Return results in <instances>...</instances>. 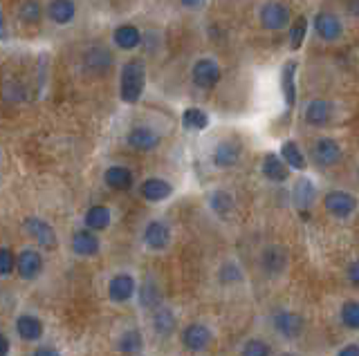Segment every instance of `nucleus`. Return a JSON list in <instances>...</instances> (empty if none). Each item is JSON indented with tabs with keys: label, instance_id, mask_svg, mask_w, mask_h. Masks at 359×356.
Wrapping results in <instances>:
<instances>
[{
	"label": "nucleus",
	"instance_id": "obj_1",
	"mask_svg": "<svg viewBox=\"0 0 359 356\" xmlns=\"http://www.w3.org/2000/svg\"><path fill=\"white\" fill-rule=\"evenodd\" d=\"M146 86V70L142 60H128L119 76V97L124 104H137Z\"/></svg>",
	"mask_w": 359,
	"mask_h": 356
},
{
	"label": "nucleus",
	"instance_id": "obj_16",
	"mask_svg": "<svg viewBox=\"0 0 359 356\" xmlns=\"http://www.w3.org/2000/svg\"><path fill=\"white\" fill-rule=\"evenodd\" d=\"M335 117V106L326 99H312L308 101L303 110V121L312 128H326Z\"/></svg>",
	"mask_w": 359,
	"mask_h": 356
},
{
	"label": "nucleus",
	"instance_id": "obj_29",
	"mask_svg": "<svg viewBox=\"0 0 359 356\" xmlns=\"http://www.w3.org/2000/svg\"><path fill=\"white\" fill-rule=\"evenodd\" d=\"M278 157H281L283 164L290 168V170H305L308 166V161H305V155H303V150L301 146L296 144V141L292 139H287L281 144V152H278Z\"/></svg>",
	"mask_w": 359,
	"mask_h": 356
},
{
	"label": "nucleus",
	"instance_id": "obj_40",
	"mask_svg": "<svg viewBox=\"0 0 359 356\" xmlns=\"http://www.w3.org/2000/svg\"><path fill=\"white\" fill-rule=\"evenodd\" d=\"M346 278H348V282H351L355 289L359 287V262H357V260H351V262H348V267H346Z\"/></svg>",
	"mask_w": 359,
	"mask_h": 356
},
{
	"label": "nucleus",
	"instance_id": "obj_4",
	"mask_svg": "<svg viewBox=\"0 0 359 356\" xmlns=\"http://www.w3.org/2000/svg\"><path fill=\"white\" fill-rule=\"evenodd\" d=\"M321 202H324V209L330 213L335 220H351L357 211V197L351 191H344V188L328 191Z\"/></svg>",
	"mask_w": 359,
	"mask_h": 356
},
{
	"label": "nucleus",
	"instance_id": "obj_7",
	"mask_svg": "<svg viewBox=\"0 0 359 356\" xmlns=\"http://www.w3.org/2000/svg\"><path fill=\"white\" fill-rule=\"evenodd\" d=\"M180 341H182V348L191 354H200L205 350L212 348L214 343V332L205 323H189L186 327L180 334Z\"/></svg>",
	"mask_w": 359,
	"mask_h": 356
},
{
	"label": "nucleus",
	"instance_id": "obj_25",
	"mask_svg": "<svg viewBox=\"0 0 359 356\" xmlns=\"http://www.w3.org/2000/svg\"><path fill=\"white\" fill-rule=\"evenodd\" d=\"M314 32L319 34L321 40H337L339 36H342L344 27H342V20H339L335 14L321 12L314 18Z\"/></svg>",
	"mask_w": 359,
	"mask_h": 356
},
{
	"label": "nucleus",
	"instance_id": "obj_46",
	"mask_svg": "<svg viewBox=\"0 0 359 356\" xmlns=\"http://www.w3.org/2000/svg\"><path fill=\"white\" fill-rule=\"evenodd\" d=\"M278 356H298V354H296V352H281Z\"/></svg>",
	"mask_w": 359,
	"mask_h": 356
},
{
	"label": "nucleus",
	"instance_id": "obj_26",
	"mask_svg": "<svg viewBox=\"0 0 359 356\" xmlns=\"http://www.w3.org/2000/svg\"><path fill=\"white\" fill-rule=\"evenodd\" d=\"M113 65V54L104 47H93L83 54V67L93 74H106Z\"/></svg>",
	"mask_w": 359,
	"mask_h": 356
},
{
	"label": "nucleus",
	"instance_id": "obj_15",
	"mask_svg": "<svg viewBox=\"0 0 359 356\" xmlns=\"http://www.w3.org/2000/svg\"><path fill=\"white\" fill-rule=\"evenodd\" d=\"M70 249L79 258H97L102 253V238L88 229H77L70 236Z\"/></svg>",
	"mask_w": 359,
	"mask_h": 356
},
{
	"label": "nucleus",
	"instance_id": "obj_33",
	"mask_svg": "<svg viewBox=\"0 0 359 356\" xmlns=\"http://www.w3.org/2000/svg\"><path fill=\"white\" fill-rule=\"evenodd\" d=\"M294 76H296V63L294 60H287L283 65V72H281V86H283V97H285L287 108H294V101H296Z\"/></svg>",
	"mask_w": 359,
	"mask_h": 356
},
{
	"label": "nucleus",
	"instance_id": "obj_30",
	"mask_svg": "<svg viewBox=\"0 0 359 356\" xmlns=\"http://www.w3.org/2000/svg\"><path fill=\"white\" fill-rule=\"evenodd\" d=\"M47 16L56 25H67L74 20L77 7L72 0H52V3L47 5Z\"/></svg>",
	"mask_w": 359,
	"mask_h": 356
},
{
	"label": "nucleus",
	"instance_id": "obj_34",
	"mask_svg": "<svg viewBox=\"0 0 359 356\" xmlns=\"http://www.w3.org/2000/svg\"><path fill=\"white\" fill-rule=\"evenodd\" d=\"M182 126L186 130H191V132H202L209 128V115L205 113L202 108H186L184 113H182Z\"/></svg>",
	"mask_w": 359,
	"mask_h": 356
},
{
	"label": "nucleus",
	"instance_id": "obj_37",
	"mask_svg": "<svg viewBox=\"0 0 359 356\" xmlns=\"http://www.w3.org/2000/svg\"><path fill=\"white\" fill-rule=\"evenodd\" d=\"M16 271V253L9 247H0V278H9Z\"/></svg>",
	"mask_w": 359,
	"mask_h": 356
},
{
	"label": "nucleus",
	"instance_id": "obj_2",
	"mask_svg": "<svg viewBox=\"0 0 359 356\" xmlns=\"http://www.w3.org/2000/svg\"><path fill=\"white\" fill-rule=\"evenodd\" d=\"M305 327H308L305 316L294 309H278L272 316V330L283 341H298L305 334Z\"/></svg>",
	"mask_w": 359,
	"mask_h": 356
},
{
	"label": "nucleus",
	"instance_id": "obj_32",
	"mask_svg": "<svg viewBox=\"0 0 359 356\" xmlns=\"http://www.w3.org/2000/svg\"><path fill=\"white\" fill-rule=\"evenodd\" d=\"M113 40L119 49H135L139 43H142V32L135 25H119L113 34Z\"/></svg>",
	"mask_w": 359,
	"mask_h": 356
},
{
	"label": "nucleus",
	"instance_id": "obj_36",
	"mask_svg": "<svg viewBox=\"0 0 359 356\" xmlns=\"http://www.w3.org/2000/svg\"><path fill=\"white\" fill-rule=\"evenodd\" d=\"M241 356H274V350L265 339H247L241 348Z\"/></svg>",
	"mask_w": 359,
	"mask_h": 356
},
{
	"label": "nucleus",
	"instance_id": "obj_11",
	"mask_svg": "<svg viewBox=\"0 0 359 356\" xmlns=\"http://www.w3.org/2000/svg\"><path fill=\"white\" fill-rule=\"evenodd\" d=\"M23 229H25V233L29 236V240L36 242L38 247H43V249H52V247H56V242H58L56 231H54V227L49 225L47 220L38 218V216H29V218L23 222Z\"/></svg>",
	"mask_w": 359,
	"mask_h": 356
},
{
	"label": "nucleus",
	"instance_id": "obj_20",
	"mask_svg": "<svg viewBox=\"0 0 359 356\" xmlns=\"http://www.w3.org/2000/svg\"><path fill=\"white\" fill-rule=\"evenodd\" d=\"M151 327H153V332L157 334V337L168 339L177 330V316H175V312L168 307V305L162 302L159 307H155L151 312Z\"/></svg>",
	"mask_w": 359,
	"mask_h": 356
},
{
	"label": "nucleus",
	"instance_id": "obj_13",
	"mask_svg": "<svg viewBox=\"0 0 359 356\" xmlns=\"http://www.w3.org/2000/svg\"><path fill=\"white\" fill-rule=\"evenodd\" d=\"M43 269H45V258L38 249H23L16 256V271L14 273H18L21 280L32 282L41 276Z\"/></svg>",
	"mask_w": 359,
	"mask_h": 356
},
{
	"label": "nucleus",
	"instance_id": "obj_12",
	"mask_svg": "<svg viewBox=\"0 0 359 356\" xmlns=\"http://www.w3.org/2000/svg\"><path fill=\"white\" fill-rule=\"evenodd\" d=\"M173 184L164 177H146L142 184L137 186L139 200L148 202V204H162L173 195Z\"/></svg>",
	"mask_w": 359,
	"mask_h": 356
},
{
	"label": "nucleus",
	"instance_id": "obj_38",
	"mask_svg": "<svg viewBox=\"0 0 359 356\" xmlns=\"http://www.w3.org/2000/svg\"><path fill=\"white\" fill-rule=\"evenodd\" d=\"M18 14H21L25 23H36V20H41V5L36 0H25L21 9H18Z\"/></svg>",
	"mask_w": 359,
	"mask_h": 356
},
{
	"label": "nucleus",
	"instance_id": "obj_28",
	"mask_svg": "<svg viewBox=\"0 0 359 356\" xmlns=\"http://www.w3.org/2000/svg\"><path fill=\"white\" fill-rule=\"evenodd\" d=\"M135 296L139 298V305H142V309H146V312H153L155 307L162 305V291H159L157 282L153 278H148L142 284H137Z\"/></svg>",
	"mask_w": 359,
	"mask_h": 356
},
{
	"label": "nucleus",
	"instance_id": "obj_22",
	"mask_svg": "<svg viewBox=\"0 0 359 356\" xmlns=\"http://www.w3.org/2000/svg\"><path fill=\"white\" fill-rule=\"evenodd\" d=\"M261 172L267 181H272V184H285L287 179H290V168H287L281 157L274 155V152H267L263 157V164H261Z\"/></svg>",
	"mask_w": 359,
	"mask_h": 356
},
{
	"label": "nucleus",
	"instance_id": "obj_27",
	"mask_svg": "<svg viewBox=\"0 0 359 356\" xmlns=\"http://www.w3.org/2000/svg\"><path fill=\"white\" fill-rule=\"evenodd\" d=\"M117 350H119V354H124V356L142 354V350H144V334L139 332L137 327L124 330L122 334H119V339H117Z\"/></svg>",
	"mask_w": 359,
	"mask_h": 356
},
{
	"label": "nucleus",
	"instance_id": "obj_44",
	"mask_svg": "<svg viewBox=\"0 0 359 356\" xmlns=\"http://www.w3.org/2000/svg\"><path fill=\"white\" fill-rule=\"evenodd\" d=\"M207 0H180V5H184L186 9H200Z\"/></svg>",
	"mask_w": 359,
	"mask_h": 356
},
{
	"label": "nucleus",
	"instance_id": "obj_14",
	"mask_svg": "<svg viewBox=\"0 0 359 356\" xmlns=\"http://www.w3.org/2000/svg\"><path fill=\"white\" fill-rule=\"evenodd\" d=\"M344 157V150H342V144H339L337 139L333 137H319L312 146V161L317 166H337L339 161Z\"/></svg>",
	"mask_w": 359,
	"mask_h": 356
},
{
	"label": "nucleus",
	"instance_id": "obj_19",
	"mask_svg": "<svg viewBox=\"0 0 359 356\" xmlns=\"http://www.w3.org/2000/svg\"><path fill=\"white\" fill-rule=\"evenodd\" d=\"M319 197L317 184L310 177H298L292 184V202L298 211H310Z\"/></svg>",
	"mask_w": 359,
	"mask_h": 356
},
{
	"label": "nucleus",
	"instance_id": "obj_39",
	"mask_svg": "<svg viewBox=\"0 0 359 356\" xmlns=\"http://www.w3.org/2000/svg\"><path fill=\"white\" fill-rule=\"evenodd\" d=\"M305 34H308V23H305V18H298L296 23L290 27V45H292L294 49H298V47H301V43H303Z\"/></svg>",
	"mask_w": 359,
	"mask_h": 356
},
{
	"label": "nucleus",
	"instance_id": "obj_23",
	"mask_svg": "<svg viewBox=\"0 0 359 356\" xmlns=\"http://www.w3.org/2000/svg\"><path fill=\"white\" fill-rule=\"evenodd\" d=\"M113 225V211L104 204H93L83 213V229L99 233Z\"/></svg>",
	"mask_w": 359,
	"mask_h": 356
},
{
	"label": "nucleus",
	"instance_id": "obj_45",
	"mask_svg": "<svg viewBox=\"0 0 359 356\" xmlns=\"http://www.w3.org/2000/svg\"><path fill=\"white\" fill-rule=\"evenodd\" d=\"M0 38H7V25H5V16H3V9H0Z\"/></svg>",
	"mask_w": 359,
	"mask_h": 356
},
{
	"label": "nucleus",
	"instance_id": "obj_43",
	"mask_svg": "<svg viewBox=\"0 0 359 356\" xmlns=\"http://www.w3.org/2000/svg\"><path fill=\"white\" fill-rule=\"evenodd\" d=\"M337 356H359L357 343H348V345H344V348H339L337 350Z\"/></svg>",
	"mask_w": 359,
	"mask_h": 356
},
{
	"label": "nucleus",
	"instance_id": "obj_3",
	"mask_svg": "<svg viewBox=\"0 0 359 356\" xmlns=\"http://www.w3.org/2000/svg\"><path fill=\"white\" fill-rule=\"evenodd\" d=\"M243 144L234 137H227L221 139L218 144L212 148L209 152V159H212V166L218 170H227V168H234L238 161L243 159Z\"/></svg>",
	"mask_w": 359,
	"mask_h": 356
},
{
	"label": "nucleus",
	"instance_id": "obj_18",
	"mask_svg": "<svg viewBox=\"0 0 359 356\" xmlns=\"http://www.w3.org/2000/svg\"><path fill=\"white\" fill-rule=\"evenodd\" d=\"M14 330L18 334V339L25 343H38L45 337V323L34 316V314H21L14 323Z\"/></svg>",
	"mask_w": 359,
	"mask_h": 356
},
{
	"label": "nucleus",
	"instance_id": "obj_5",
	"mask_svg": "<svg viewBox=\"0 0 359 356\" xmlns=\"http://www.w3.org/2000/svg\"><path fill=\"white\" fill-rule=\"evenodd\" d=\"M258 264H261V271L267 278H281L287 271V267H290V253L281 244H267L261 251Z\"/></svg>",
	"mask_w": 359,
	"mask_h": 356
},
{
	"label": "nucleus",
	"instance_id": "obj_17",
	"mask_svg": "<svg viewBox=\"0 0 359 356\" xmlns=\"http://www.w3.org/2000/svg\"><path fill=\"white\" fill-rule=\"evenodd\" d=\"M159 141H162V137L151 126H135L126 135V144L137 152H153L159 146Z\"/></svg>",
	"mask_w": 359,
	"mask_h": 356
},
{
	"label": "nucleus",
	"instance_id": "obj_8",
	"mask_svg": "<svg viewBox=\"0 0 359 356\" xmlns=\"http://www.w3.org/2000/svg\"><path fill=\"white\" fill-rule=\"evenodd\" d=\"M135 291H137V280H135L133 273H128V271L115 273V276L106 284L108 300L115 302V305L131 302L135 298Z\"/></svg>",
	"mask_w": 359,
	"mask_h": 356
},
{
	"label": "nucleus",
	"instance_id": "obj_31",
	"mask_svg": "<svg viewBox=\"0 0 359 356\" xmlns=\"http://www.w3.org/2000/svg\"><path fill=\"white\" fill-rule=\"evenodd\" d=\"M243 280H245V271L238 260H225L218 267V282L225 284V287H234V284H241Z\"/></svg>",
	"mask_w": 359,
	"mask_h": 356
},
{
	"label": "nucleus",
	"instance_id": "obj_41",
	"mask_svg": "<svg viewBox=\"0 0 359 356\" xmlns=\"http://www.w3.org/2000/svg\"><path fill=\"white\" fill-rule=\"evenodd\" d=\"M32 356H61V352L49 348V345H38V348H34Z\"/></svg>",
	"mask_w": 359,
	"mask_h": 356
},
{
	"label": "nucleus",
	"instance_id": "obj_42",
	"mask_svg": "<svg viewBox=\"0 0 359 356\" xmlns=\"http://www.w3.org/2000/svg\"><path fill=\"white\" fill-rule=\"evenodd\" d=\"M12 354V341H9L7 334L0 332V356H9Z\"/></svg>",
	"mask_w": 359,
	"mask_h": 356
},
{
	"label": "nucleus",
	"instance_id": "obj_24",
	"mask_svg": "<svg viewBox=\"0 0 359 356\" xmlns=\"http://www.w3.org/2000/svg\"><path fill=\"white\" fill-rule=\"evenodd\" d=\"M104 184L113 191H131L135 184L133 170L126 166H108L104 170Z\"/></svg>",
	"mask_w": 359,
	"mask_h": 356
},
{
	"label": "nucleus",
	"instance_id": "obj_9",
	"mask_svg": "<svg viewBox=\"0 0 359 356\" xmlns=\"http://www.w3.org/2000/svg\"><path fill=\"white\" fill-rule=\"evenodd\" d=\"M290 18H292V12L290 7L278 3V0H269L261 7V12H258V20H261V27L267 29V32H278V29H285L290 25Z\"/></svg>",
	"mask_w": 359,
	"mask_h": 356
},
{
	"label": "nucleus",
	"instance_id": "obj_6",
	"mask_svg": "<svg viewBox=\"0 0 359 356\" xmlns=\"http://www.w3.org/2000/svg\"><path fill=\"white\" fill-rule=\"evenodd\" d=\"M173 242V231L164 220H151L142 229V244L153 253H162L171 247Z\"/></svg>",
	"mask_w": 359,
	"mask_h": 356
},
{
	"label": "nucleus",
	"instance_id": "obj_21",
	"mask_svg": "<svg viewBox=\"0 0 359 356\" xmlns=\"http://www.w3.org/2000/svg\"><path fill=\"white\" fill-rule=\"evenodd\" d=\"M207 204L212 213L221 220H229L236 213V197L225 188H216L207 195Z\"/></svg>",
	"mask_w": 359,
	"mask_h": 356
},
{
	"label": "nucleus",
	"instance_id": "obj_10",
	"mask_svg": "<svg viewBox=\"0 0 359 356\" xmlns=\"http://www.w3.org/2000/svg\"><path fill=\"white\" fill-rule=\"evenodd\" d=\"M223 79V70L214 58H198L191 67V81L200 90H214Z\"/></svg>",
	"mask_w": 359,
	"mask_h": 356
},
{
	"label": "nucleus",
	"instance_id": "obj_35",
	"mask_svg": "<svg viewBox=\"0 0 359 356\" xmlns=\"http://www.w3.org/2000/svg\"><path fill=\"white\" fill-rule=\"evenodd\" d=\"M339 323L351 332L359 330V302L357 300L342 302V307H339Z\"/></svg>",
	"mask_w": 359,
	"mask_h": 356
}]
</instances>
